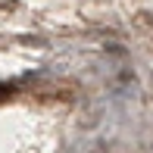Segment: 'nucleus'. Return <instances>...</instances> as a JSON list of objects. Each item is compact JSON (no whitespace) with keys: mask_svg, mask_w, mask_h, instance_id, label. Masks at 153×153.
Masks as SVG:
<instances>
[{"mask_svg":"<svg viewBox=\"0 0 153 153\" xmlns=\"http://www.w3.org/2000/svg\"><path fill=\"white\" fill-rule=\"evenodd\" d=\"M6 94H10V88H6V85H0V100H3Z\"/></svg>","mask_w":153,"mask_h":153,"instance_id":"f257e3e1","label":"nucleus"}]
</instances>
